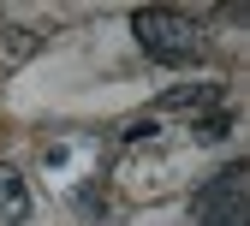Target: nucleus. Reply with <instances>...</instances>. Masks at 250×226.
I'll list each match as a JSON object with an SVG mask.
<instances>
[{
    "instance_id": "obj_1",
    "label": "nucleus",
    "mask_w": 250,
    "mask_h": 226,
    "mask_svg": "<svg viewBox=\"0 0 250 226\" xmlns=\"http://www.w3.org/2000/svg\"><path fill=\"white\" fill-rule=\"evenodd\" d=\"M131 36L149 60H161V66H191L203 54V30L185 18V12H167V6H137L131 12Z\"/></svg>"
},
{
    "instance_id": "obj_2",
    "label": "nucleus",
    "mask_w": 250,
    "mask_h": 226,
    "mask_svg": "<svg viewBox=\"0 0 250 226\" xmlns=\"http://www.w3.org/2000/svg\"><path fill=\"white\" fill-rule=\"evenodd\" d=\"M244 185H250L244 161H232L214 179H203V190L191 197V220L197 226H244Z\"/></svg>"
},
{
    "instance_id": "obj_3",
    "label": "nucleus",
    "mask_w": 250,
    "mask_h": 226,
    "mask_svg": "<svg viewBox=\"0 0 250 226\" xmlns=\"http://www.w3.org/2000/svg\"><path fill=\"white\" fill-rule=\"evenodd\" d=\"M203 107H221V83H179L149 107V119H161V113H197L203 119Z\"/></svg>"
},
{
    "instance_id": "obj_4",
    "label": "nucleus",
    "mask_w": 250,
    "mask_h": 226,
    "mask_svg": "<svg viewBox=\"0 0 250 226\" xmlns=\"http://www.w3.org/2000/svg\"><path fill=\"white\" fill-rule=\"evenodd\" d=\"M0 220L6 226H18V220H30V185L0 161Z\"/></svg>"
},
{
    "instance_id": "obj_5",
    "label": "nucleus",
    "mask_w": 250,
    "mask_h": 226,
    "mask_svg": "<svg viewBox=\"0 0 250 226\" xmlns=\"http://www.w3.org/2000/svg\"><path fill=\"white\" fill-rule=\"evenodd\" d=\"M232 131V113H208V119H191V137L197 143H221Z\"/></svg>"
}]
</instances>
